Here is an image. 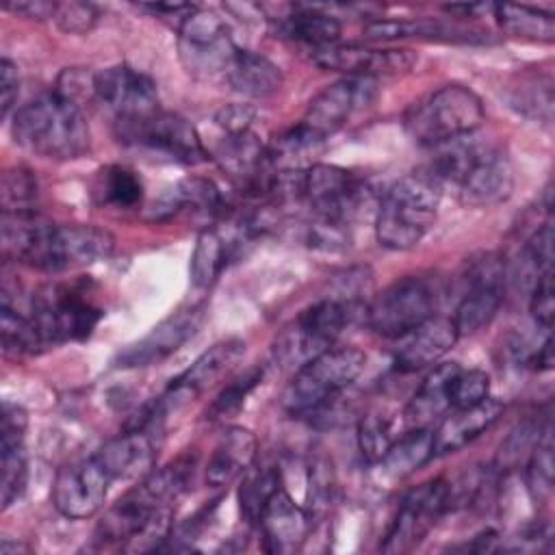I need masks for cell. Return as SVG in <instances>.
<instances>
[{
    "instance_id": "obj_4",
    "label": "cell",
    "mask_w": 555,
    "mask_h": 555,
    "mask_svg": "<svg viewBox=\"0 0 555 555\" xmlns=\"http://www.w3.org/2000/svg\"><path fill=\"white\" fill-rule=\"evenodd\" d=\"M442 182L418 169L401 176L382 197L375 219V236L382 247L405 251L416 247L436 221Z\"/></svg>"
},
{
    "instance_id": "obj_33",
    "label": "cell",
    "mask_w": 555,
    "mask_h": 555,
    "mask_svg": "<svg viewBox=\"0 0 555 555\" xmlns=\"http://www.w3.org/2000/svg\"><path fill=\"white\" fill-rule=\"evenodd\" d=\"M93 195L102 206L132 210L143 202V182L132 169L124 165H108L98 173Z\"/></svg>"
},
{
    "instance_id": "obj_52",
    "label": "cell",
    "mask_w": 555,
    "mask_h": 555,
    "mask_svg": "<svg viewBox=\"0 0 555 555\" xmlns=\"http://www.w3.org/2000/svg\"><path fill=\"white\" fill-rule=\"evenodd\" d=\"M529 366H533L535 371H551L553 366V340H551V332L546 334L544 343L538 347V351L529 353L525 360Z\"/></svg>"
},
{
    "instance_id": "obj_51",
    "label": "cell",
    "mask_w": 555,
    "mask_h": 555,
    "mask_svg": "<svg viewBox=\"0 0 555 555\" xmlns=\"http://www.w3.org/2000/svg\"><path fill=\"white\" fill-rule=\"evenodd\" d=\"M4 11H11L15 15L28 17V20H54L56 2L46 0H22V2H4Z\"/></svg>"
},
{
    "instance_id": "obj_3",
    "label": "cell",
    "mask_w": 555,
    "mask_h": 555,
    "mask_svg": "<svg viewBox=\"0 0 555 555\" xmlns=\"http://www.w3.org/2000/svg\"><path fill=\"white\" fill-rule=\"evenodd\" d=\"M11 134L26 152L54 160L78 158L89 150V124L80 104L59 91L43 93L17 108Z\"/></svg>"
},
{
    "instance_id": "obj_2",
    "label": "cell",
    "mask_w": 555,
    "mask_h": 555,
    "mask_svg": "<svg viewBox=\"0 0 555 555\" xmlns=\"http://www.w3.org/2000/svg\"><path fill=\"white\" fill-rule=\"evenodd\" d=\"M473 134L434 147L436 158L429 171L440 182H453L462 204L475 208L496 206L514 191V169L501 150L479 143Z\"/></svg>"
},
{
    "instance_id": "obj_25",
    "label": "cell",
    "mask_w": 555,
    "mask_h": 555,
    "mask_svg": "<svg viewBox=\"0 0 555 555\" xmlns=\"http://www.w3.org/2000/svg\"><path fill=\"white\" fill-rule=\"evenodd\" d=\"M269 22L275 37L304 43L310 50L338 43L343 30L340 22L317 4H291L286 13L269 17Z\"/></svg>"
},
{
    "instance_id": "obj_37",
    "label": "cell",
    "mask_w": 555,
    "mask_h": 555,
    "mask_svg": "<svg viewBox=\"0 0 555 555\" xmlns=\"http://www.w3.org/2000/svg\"><path fill=\"white\" fill-rule=\"evenodd\" d=\"M228 260V243L215 228H206L197 234L191 254V284L195 288H208L221 273Z\"/></svg>"
},
{
    "instance_id": "obj_29",
    "label": "cell",
    "mask_w": 555,
    "mask_h": 555,
    "mask_svg": "<svg viewBox=\"0 0 555 555\" xmlns=\"http://www.w3.org/2000/svg\"><path fill=\"white\" fill-rule=\"evenodd\" d=\"M457 369V362H442L425 375L405 408V423L410 427H429L431 421L444 416L451 410L449 384Z\"/></svg>"
},
{
    "instance_id": "obj_40",
    "label": "cell",
    "mask_w": 555,
    "mask_h": 555,
    "mask_svg": "<svg viewBox=\"0 0 555 555\" xmlns=\"http://www.w3.org/2000/svg\"><path fill=\"white\" fill-rule=\"evenodd\" d=\"M39 186L37 178L28 167H11L2 173V212H28L35 210Z\"/></svg>"
},
{
    "instance_id": "obj_39",
    "label": "cell",
    "mask_w": 555,
    "mask_h": 555,
    "mask_svg": "<svg viewBox=\"0 0 555 555\" xmlns=\"http://www.w3.org/2000/svg\"><path fill=\"white\" fill-rule=\"evenodd\" d=\"M548 418L540 421V418H525L522 423H518L501 442L496 457H494V468L496 473H507L518 468V464L522 462V457H527L544 427Z\"/></svg>"
},
{
    "instance_id": "obj_27",
    "label": "cell",
    "mask_w": 555,
    "mask_h": 555,
    "mask_svg": "<svg viewBox=\"0 0 555 555\" xmlns=\"http://www.w3.org/2000/svg\"><path fill=\"white\" fill-rule=\"evenodd\" d=\"M223 80L245 98H271L282 89L284 76L267 56L238 48L223 74Z\"/></svg>"
},
{
    "instance_id": "obj_43",
    "label": "cell",
    "mask_w": 555,
    "mask_h": 555,
    "mask_svg": "<svg viewBox=\"0 0 555 555\" xmlns=\"http://www.w3.org/2000/svg\"><path fill=\"white\" fill-rule=\"evenodd\" d=\"M490 397V377L479 369H457L449 384L451 410L470 408Z\"/></svg>"
},
{
    "instance_id": "obj_44",
    "label": "cell",
    "mask_w": 555,
    "mask_h": 555,
    "mask_svg": "<svg viewBox=\"0 0 555 555\" xmlns=\"http://www.w3.org/2000/svg\"><path fill=\"white\" fill-rule=\"evenodd\" d=\"M512 106L527 115V117H538V119H551L553 111V89L551 82L546 80L544 85L538 80H527L520 82V87L514 89V95L509 98Z\"/></svg>"
},
{
    "instance_id": "obj_42",
    "label": "cell",
    "mask_w": 555,
    "mask_h": 555,
    "mask_svg": "<svg viewBox=\"0 0 555 555\" xmlns=\"http://www.w3.org/2000/svg\"><path fill=\"white\" fill-rule=\"evenodd\" d=\"M260 379H262V369H258V366H256V369H249V371H245V373H241L238 377H234V379L217 395V399L210 403V408L206 410V416H208L210 421H223V418L236 414V412L243 408L247 395L256 388V384H258Z\"/></svg>"
},
{
    "instance_id": "obj_41",
    "label": "cell",
    "mask_w": 555,
    "mask_h": 555,
    "mask_svg": "<svg viewBox=\"0 0 555 555\" xmlns=\"http://www.w3.org/2000/svg\"><path fill=\"white\" fill-rule=\"evenodd\" d=\"M0 494H2V509H9L24 492L28 468H26V451L24 444H0Z\"/></svg>"
},
{
    "instance_id": "obj_1",
    "label": "cell",
    "mask_w": 555,
    "mask_h": 555,
    "mask_svg": "<svg viewBox=\"0 0 555 555\" xmlns=\"http://www.w3.org/2000/svg\"><path fill=\"white\" fill-rule=\"evenodd\" d=\"M2 254L39 271L61 273L106 260L115 236L93 223H50L35 210L2 212Z\"/></svg>"
},
{
    "instance_id": "obj_10",
    "label": "cell",
    "mask_w": 555,
    "mask_h": 555,
    "mask_svg": "<svg viewBox=\"0 0 555 555\" xmlns=\"http://www.w3.org/2000/svg\"><path fill=\"white\" fill-rule=\"evenodd\" d=\"M436 293L416 275H405L388 284L366 306L369 327L384 338H403L429 317H434Z\"/></svg>"
},
{
    "instance_id": "obj_15",
    "label": "cell",
    "mask_w": 555,
    "mask_h": 555,
    "mask_svg": "<svg viewBox=\"0 0 555 555\" xmlns=\"http://www.w3.org/2000/svg\"><path fill=\"white\" fill-rule=\"evenodd\" d=\"M206 319V304H193L189 308H182L167 319H163L158 325H154L143 338L130 343L124 347L113 364L117 369H143L158 364L173 356L189 338L197 334Z\"/></svg>"
},
{
    "instance_id": "obj_18",
    "label": "cell",
    "mask_w": 555,
    "mask_h": 555,
    "mask_svg": "<svg viewBox=\"0 0 555 555\" xmlns=\"http://www.w3.org/2000/svg\"><path fill=\"white\" fill-rule=\"evenodd\" d=\"M245 349L247 345L241 338H225L215 343L186 371L171 379L163 397L156 401L160 412L165 414L169 410H176L206 392L210 386H215V382H219L241 362Z\"/></svg>"
},
{
    "instance_id": "obj_26",
    "label": "cell",
    "mask_w": 555,
    "mask_h": 555,
    "mask_svg": "<svg viewBox=\"0 0 555 555\" xmlns=\"http://www.w3.org/2000/svg\"><path fill=\"white\" fill-rule=\"evenodd\" d=\"M256 453L258 442L249 429L228 427L208 457L206 481L210 486H228L254 466Z\"/></svg>"
},
{
    "instance_id": "obj_12",
    "label": "cell",
    "mask_w": 555,
    "mask_h": 555,
    "mask_svg": "<svg viewBox=\"0 0 555 555\" xmlns=\"http://www.w3.org/2000/svg\"><path fill=\"white\" fill-rule=\"evenodd\" d=\"M366 184L353 173L336 165L314 163L301 169L299 202H304L314 219L349 225L360 210Z\"/></svg>"
},
{
    "instance_id": "obj_47",
    "label": "cell",
    "mask_w": 555,
    "mask_h": 555,
    "mask_svg": "<svg viewBox=\"0 0 555 555\" xmlns=\"http://www.w3.org/2000/svg\"><path fill=\"white\" fill-rule=\"evenodd\" d=\"M529 312L538 327L544 332H551L553 325V312H555V299H553V275L542 278L531 291H529Z\"/></svg>"
},
{
    "instance_id": "obj_16",
    "label": "cell",
    "mask_w": 555,
    "mask_h": 555,
    "mask_svg": "<svg viewBox=\"0 0 555 555\" xmlns=\"http://www.w3.org/2000/svg\"><path fill=\"white\" fill-rule=\"evenodd\" d=\"M375 93H377L375 78L345 76L327 85L323 91H319L310 100L306 115L299 124L310 134L325 141L330 134L340 130L358 108L371 104Z\"/></svg>"
},
{
    "instance_id": "obj_13",
    "label": "cell",
    "mask_w": 555,
    "mask_h": 555,
    "mask_svg": "<svg viewBox=\"0 0 555 555\" xmlns=\"http://www.w3.org/2000/svg\"><path fill=\"white\" fill-rule=\"evenodd\" d=\"M505 291V260L499 251H483L466 262L464 293L451 317L460 336L479 332L496 314Z\"/></svg>"
},
{
    "instance_id": "obj_50",
    "label": "cell",
    "mask_w": 555,
    "mask_h": 555,
    "mask_svg": "<svg viewBox=\"0 0 555 555\" xmlns=\"http://www.w3.org/2000/svg\"><path fill=\"white\" fill-rule=\"evenodd\" d=\"M20 93V74L17 65L11 59L0 61V106H2V117L7 119L15 100Z\"/></svg>"
},
{
    "instance_id": "obj_24",
    "label": "cell",
    "mask_w": 555,
    "mask_h": 555,
    "mask_svg": "<svg viewBox=\"0 0 555 555\" xmlns=\"http://www.w3.org/2000/svg\"><path fill=\"white\" fill-rule=\"evenodd\" d=\"M503 414L499 399H483L477 405L451 410L434 429V455H449L486 434Z\"/></svg>"
},
{
    "instance_id": "obj_19",
    "label": "cell",
    "mask_w": 555,
    "mask_h": 555,
    "mask_svg": "<svg viewBox=\"0 0 555 555\" xmlns=\"http://www.w3.org/2000/svg\"><path fill=\"white\" fill-rule=\"evenodd\" d=\"M310 61L330 72H340L347 76L360 78H379V76H397L408 72L416 56L412 50L403 48H364V46H343L332 43L323 48L310 50Z\"/></svg>"
},
{
    "instance_id": "obj_17",
    "label": "cell",
    "mask_w": 555,
    "mask_h": 555,
    "mask_svg": "<svg viewBox=\"0 0 555 555\" xmlns=\"http://www.w3.org/2000/svg\"><path fill=\"white\" fill-rule=\"evenodd\" d=\"M111 477L95 455L65 464L52 486V503L65 518L80 520L98 514L106 501Z\"/></svg>"
},
{
    "instance_id": "obj_28",
    "label": "cell",
    "mask_w": 555,
    "mask_h": 555,
    "mask_svg": "<svg viewBox=\"0 0 555 555\" xmlns=\"http://www.w3.org/2000/svg\"><path fill=\"white\" fill-rule=\"evenodd\" d=\"M434 457V431L429 427H410L399 440H392L377 462L386 483L401 481Z\"/></svg>"
},
{
    "instance_id": "obj_20",
    "label": "cell",
    "mask_w": 555,
    "mask_h": 555,
    "mask_svg": "<svg viewBox=\"0 0 555 555\" xmlns=\"http://www.w3.org/2000/svg\"><path fill=\"white\" fill-rule=\"evenodd\" d=\"M93 91L117 119L143 117L160 108L154 80L130 65H111L95 72Z\"/></svg>"
},
{
    "instance_id": "obj_46",
    "label": "cell",
    "mask_w": 555,
    "mask_h": 555,
    "mask_svg": "<svg viewBox=\"0 0 555 555\" xmlns=\"http://www.w3.org/2000/svg\"><path fill=\"white\" fill-rule=\"evenodd\" d=\"M98 17H100L98 9L89 2H56L54 22L63 33H72V35L89 33L95 26Z\"/></svg>"
},
{
    "instance_id": "obj_36",
    "label": "cell",
    "mask_w": 555,
    "mask_h": 555,
    "mask_svg": "<svg viewBox=\"0 0 555 555\" xmlns=\"http://www.w3.org/2000/svg\"><path fill=\"white\" fill-rule=\"evenodd\" d=\"M553 275V225L538 228L518 256V284L529 293L542 278Z\"/></svg>"
},
{
    "instance_id": "obj_14",
    "label": "cell",
    "mask_w": 555,
    "mask_h": 555,
    "mask_svg": "<svg viewBox=\"0 0 555 555\" xmlns=\"http://www.w3.org/2000/svg\"><path fill=\"white\" fill-rule=\"evenodd\" d=\"M449 509H451L449 481L431 479L412 488L403 496L390 522V529L382 542V551L388 555L412 551L416 544H421V540L434 529L440 516Z\"/></svg>"
},
{
    "instance_id": "obj_31",
    "label": "cell",
    "mask_w": 555,
    "mask_h": 555,
    "mask_svg": "<svg viewBox=\"0 0 555 555\" xmlns=\"http://www.w3.org/2000/svg\"><path fill=\"white\" fill-rule=\"evenodd\" d=\"M364 35L375 41H390L403 37H425V39H444V41H464L475 43L483 41V35L464 30L457 26H447L434 20H371L364 24Z\"/></svg>"
},
{
    "instance_id": "obj_45",
    "label": "cell",
    "mask_w": 555,
    "mask_h": 555,
    "mask_svg": "<svg viewBox=\"0 0 555 555\" xmlns=\"http://www.w3.org/2000/svg\"><path fill=\"white\" fill-rule=\"evenodd\" d=\"M390 442H392V436H390V427H388L384 416L371 412V414L360 418V423H358V444H360L362 455L371 464H377L384 457Z\"/></svg>"
},
{
    "instance_id": "obj_32",
    "label": "cell",
    "mask_w": 555,
    "mask_h": 555,
    "mask_svg": "<svg viewBox=\"0 0 555 555\" xmlns=\"http://www.w3.org/2000/svg\"><path fill=\"white\" fill-rule=\"evenodd\" d=\"M492 13L503 33L533 39L553 41L555 39V17L548 11L527 7V4H492Z\"/></svg>"
},
{
    "instance_id": "obj_8",
    "label": "cell",
    "mask_w": 555,
    "mask_h": 555,
    "mask_svg": "<svg viewBox=\"0 0 555 555\" xmlns=\"http://www.w3.org/2000/svg\"><path fill=\"white\" fill-rule=\"evenodd\" d=\"M117 139L180 165H199L210 158L197 130L184 117L163 108L143 117L117 119Z\"/></svg>"
},
{
    "instance_id": "obj_49",
    "label": "cell",
    "mask_w": 555,
    "mask_h": 555,
    "mask_svg": "<svg viewBox=\"0 0 555 555\" xmlns=\"http://www.w3.org/2000/svg\"><path fill=\"white\" fill-rule=\"evenodd\" d=\"M254 117H256V111L249 104H228L217 111L215 121L219 128L225 130V134H234V132L251 130Z\"/></svg>"
},
{
    "instance_id": "obj_21",
    "label": "cell",
    "mask_w": 555,
    "mask_h": 555,
    "mask_svg": "<svg viewBox=\"0 0 555 555\" xmlns=\"http://www.w3.org/2000/svg\"><path fill=\"white\" fill-rule=\"evenodd\" d=\"M258 527L269 553H295L310 533L312 516L299 507L284 483H280L262 507Z\"/></svg>"
},
{
    "instance_id": "obj_23",
    "label": "cell",
    "mask_w": 555,
    "mask_h": 555,
    "mask_svg": "<svg viewBox=\"0 0 555 555\" xmlns=\"http://www.w3.org/2000/svg\"><path fill=\"white\" fill-rule=\"evenodd\" d=\"M457 338L460 334L453 319L434 314L403 336V343L395 356V364L405 373L431 366L457 343Z\"/></svg>"
},
{
    "instance_id": "obj_35",
    "label": "cell",
    "mask_w": 555,
    "mask_h": 555,
    "mask_svg": "<svg viewBox=\"0 0 555 555\" xmlns=\"http://www.w3.org/2000/svg\"><path fill=\"white\" fill-rule=\"evenodd\" d=\"M0 336L2 351L9 358H26L46 347V340L33 317H26L11 308L7 299H2L0 308Z\"/></svg>"
},
{
    "instance_id": "obj_22",
    "label": "cell",
    "mask_w": 555,
    "mask_h": 555,
    "mask_svg": "<svg viewBox=\"0 0 555 555\" xmlns=\"http://www.w3.org/2000/svg\"><path fill=\"white\" fill-rule=\"evenodd\" d=\"M163 418H156L147 425H137L117 438L108 440L95 457L104 466L111 481L115 479H137L152 473L154 460H156V440L152 434V427L160 423Z\"/></svg>"
},
{
    "instance_id": "obj_7",
    "label": "cell",
    "mask_w": 555,
    "mask_h": 555,
    "mask_svg": "<svg viewBox=\"0 0 555 555\" xmlns=\"http://www.w3.org/2000/svg\"><path fill=\"white\" fill-rule=\"evenodd\" d=\"M364 364L366 356L360 349L332 345L295 371L284 390L282 405L291 414H312L351 386Z\"/></svg>"
},
{
    "instance_id": "obj_9",
    "label": "cell",
    "mask_w": 555,
    "mask_h": 555,
    "mask_svg": "<svg viewBox=\"0 0 555 555\" xmlns=\"http://www.w3.org/2000/svg\"><path fill=\"white\" fill-rule=\"evenodd\" d=\"M30 312L46 345L82 340L102 319V310L80 288L69 284L41 286L33 295Z\"/></svg>"
},
{
    "instance_id": "obj_30",
    "label": "cell",
    "mask_w": 555,
    "mask_h": 555,
    "mask_svg": "<svg viewBox=\"0 0 555 555\" xmlns=\"http://www.w3.org/2000/svg\"><path fill=\"white\" fill-rule=\"evenodd\" d=\"M225 199L217 184L208 178L191 176L180 180L156 206H154V219L171 217L180 210H191L197 215H221L225 210Z\"/></svg>"
},
{
    "instance_id": "obj_5",
    "label": "cell",
    "mask_w": 555,
    "mask_h": 555,
    "mask_svg": "<svg viewBox=\"0 0 555 555\" xmlns=\"http://www.w3.org/2000/svg\"><path fill=\"white\" fill-rule=\"evenodd\" d=\"M356 317L366 319V306L343 297H323L306 308L278 338L275 360L288 369H299L314 356L336 345L338 336Z\"/></svg>"
},
{
    "instance_id": "obj_38",
    "label": "cell",
    "mask_w": 555,
    "mask_h": 555,
    "mask_svg": "<svg viewBox=\"0 0 555 555\" xmlns=\"http://www.w3.org/2000/svg\"><path fill=\"white\" fill-rule=\"evenodd\" d=\"M280 483L282 479L275 468H249L245 473V479L238 488V503L241 514L249 525H258L262 507Z\"/></svg>"
},
{
    "instance_id": "obj_48",
    "label": "cell",
    "mask_w": 555,
    "mask_h": 555,
    "mask_svg": "<svg viewBox=\"0 0 555 555\" xmlns=\"http://www.w3.org/2000/svg\"><path fill=\"white\" fill-rule=\"evenodd\" d=\"M28 416L15 403L2 405V425H0V444H24Z\"/></svg>"
},
{
    "instance_id": "obj_34",
    "label": "cell",
    "mask_w": 555,
    "mask_h": 555,
    "mask_svg": "<svg viewBox=\"0 0 555 555\" xmlns=\"http://www.w3.org/2000/svg\"><path fill=\"white\" fill-rule=\"evenodd\" d=\"M553 475H555V462H553V429L551 418L544 423L531 453L527 455V468H525V486L529 492V499L535 505H544L553 494Z\"/></svg>"
},
{
    "instance_id": "obj_6",
    "label": "cell",
    "mask_w": 555,
    "mask_h": 555,
    "mask_svg": "<svg viewBox=\"0 0 555 555\" xmlns=\"http://www.w3.org/2000/svg\"><path fill=\"white\" fill-rule=\"evenodd\" d=\"M483 121L479 95L464 85H444L414 102L405 113V130L414 143L438 147L475 132Z\"/></svg>"
},
{
    "instance_id": "obj_11",
    "label": "cell",
    "mask_w": 555,
    "mask_h": 555,
    "mask_svg": "<svg viewBox=\"0 0 555 555\" xmlns=\"http://www.w3.org/2000/svg\"><path fill=\"white\" fill-rule=\"evenodd\" d=\"M236 50L228 26L212 11L195 9L178 26V54L195 78H223Z\"/></svg>"
}]
</instances>
